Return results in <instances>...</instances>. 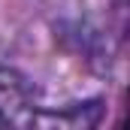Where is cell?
I'll list each match as a JSON object with an SVG mask.
<instances>
[{"mask_svg": "<svg viewBox=\"0 0 130 130\" xmlns=\"http://www.w3.org/2000/svg\"><path fill=\"white\" fill-rule=\"evenodd\" d=\"M103 112L55 100L18 67H0V124L3 127H94Z\"/></svg>", "mask_w": 130, "mask_h": 130, "instance_id": "1", "label": "cell"}]
</instances>
